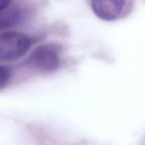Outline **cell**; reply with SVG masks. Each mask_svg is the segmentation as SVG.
I'll list each match as a JSON object with an SVG mask.
<instances>
[{
	"instance_id": "cell-1",
	"label": "cell",
	"mask_w": 145,
	"mask_h": 145,
	"mask_svg": "<svg viewBox=\"0 0 145 145\" xmlns=\"http://www.w3.org/2000/svg\"><path fill=\"white\" fill-rule=\"evenodd\" d=\"M31 39L17 32L0 34V61H14L22 57L31 47Z\"/></svg>"
},
{
	"instance_id": "cell-2",
	"label": "cell",
	"mask_w": 145,
	"mask_h": 145,
	"mask_svg": "<svg viewBox=\"0 0 145 145\" xmlns=\"http://www.w3.org/2000/svg\"><path fill=\"white\" fill-rule=\"evenodd\" d=\"M32 66L45 72L57 69L60 64L59 49L53 44L42 45L36 48L29 57Z\"/></svg>"
},
{
	"instance_id": "cell-4",
	"label": "cell",
	"mask_w": 145,
	"mask_h": 145,
	"mask_svg": "<svg viewBox=\"0 0 145 145\" xmlns=\"http://www.w3.org/2000/svg\"><path fill=\"white\" fill-rule=\"evenodd\" d=\"M22 11L18 7H12L0 11V31L14 26L21 19Z\"/></svg>"
},
{
	"instance_id": "cell-5",
	"label": "cell",
	"mask_w": 145,
	"mask_h": 145,
	"mask_svg": "<svg viewBox=\"0 0 145 145\" xmlns=\"http://www.w3.org/2000/svg\"><path fill=\"white\" fill-rule=\"evenodd\" d=\"M9 78V71L6 67L0 65V89H3L7 84Z\"/></svg>"
},
{
	"instance_id": "cell-3",
	"label": "cell",
	"mask_w": 145,
	"mask_h": 145,
	"mask_svg": "<svg viewBox=\"0 0 145 145\" xmlns=\"http://www.w3.org/2000/svg\"><path fill=\"white\" fill-rule=\"evenodd\" d=\"M125 0H92V8L95 15L105 21H112L120 15Z\"/></svg>"
},
{
	"instance_id": "cell-6",
	"label": "cell",
	"mask_w": 145,
	"mask_h": 145,
	"mask_svg": "<svg viewBox=\"0 0 145 145\" xmlns=\"http://www.w3.org/2000/svg\"><path fill=\"white\" fill-rule=\"evenodd\" d=\"M10 2H11V0H0V11L9 7Z\"/></svg>"
}]
</instances>
